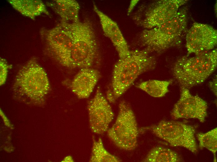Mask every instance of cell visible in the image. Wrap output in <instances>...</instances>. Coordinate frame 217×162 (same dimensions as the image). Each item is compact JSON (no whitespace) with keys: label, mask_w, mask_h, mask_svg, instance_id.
Returning <instances> with one entry per match:
<instances>
[{"label":"cell","mask_w":217,"mask_h":162,"mask_svg":"<svg viewBox=\"0 0 217 162\" xmlns=\"http://www.w3.org/2000/svg\"><path fill=\"white\" fill-rule=\"evenodd\" d=\"M152 53L146 49L130 50L127 56L119 58L115 64L112 74V89L107 93L110 103L124 93L141 74L154 69L157 60Z\"/></svg>","instance_id":"cell-1"},{"label":"cell","mask_w":217,"mask_h":162,"mask_svg":"<svg viewBox=\"0 0 217 162\" xmlns=\"http://www.w3.org/2000/svg\"><path fill=\"white\" fill-rule=\"evenodd\" d=\"M186 8L180 9L169 21L150 29L143 30L138 41L151 53H161L178 45L186 31L187 24Z\"/></svg>","instance_id":"cell-2"},{"label":"cell","mask_w":217,"mask_h":162,"mask_svg":"<svg viewBox=\"0 0 217 162\" xmlns=\"http://www.w3.org/2000/svg\"><path fill=\"white\" fill-rule=\"evenodd\" d=\"M61 22L70 31L73 38L67 68L90 67L98 55L96 35L91 22L86 20L76 22Z\"/></svg>","instance_id":"cell-3"},{"label":"cell","mask_w":217,"mask_h":162,"mask_svg":"<svg viewBox=\"0 0 217 162\" xmlns=\"http://www.w3.org/2000/svg\"><path fill=\"white\" fill-rule=\"evenodd\" d=\"M217 65L215 49L194 57H180L174 65L172 73L180 88L189 89L204 82L215 71Z\"/></svg>","instance_id":"cell-4"},{"label":"cell","mask_w":217,"mask_h":162,"mask_svg":"<svg viewBox=\"0 0 217 162\" xmlns=\"http://www.w3.org/2000/svg\"><path fill=\"white\" fill-rule=\"evenodd\" d=\"M50 88L46 71L34 57L19 70L13 85L15 91L36 100L40 99L46 94Z\"/></svg>","instance_id":"cell-5"},{"label":"cell","mask_w":217,"mask_h":162,"mask_svg":"<svg viewBox=\"0 0 217 162\" xmlns=\"http://www.w3.org/2000/svg\"><path fill=\"white\" fill-rule=\"evenodd\" d=\"M109 138L119 148L127 150L137 146L139 130L135 114L125 101L119 105V112L115 122L107 131Z\"/></svg>","instance_id":"cell-6"},{"label":"cell","mask_w":217,"mask_h":162,"mask_svg":"<svg viewBox=\"0 0 217 162\" xmlns=\"http://www.w3.org/2000/svg\"><path fill=\"white\" fill-rule=\"evenodd\" d=\"M145 130L150 131L171 146L183 147L195 154L197 152L195 130L190 125L181 122L162 120L142 129V131Z\"/></svg>","instance_id":"cell-7"},{"label":"cell","mask_w":217,"mask_h":162,"mask_svg":"<svg viewBox=\"0 0 217 162\" xmlns=\"http://www.w3.org/2000/svg\"><path fill=\"white\" fill-rule=\"evenodd\" d=\"M187 0H162L147 5L140 6L132 18L135 23L143 28L150 29L172 19L178 12L179 7Z\"/></svg>","instance_id":"cell-8"},{"label":"cell","mask_w":217,"mask_h":162,"mask_svg":"<svg viewBox=\"0 0 217 162\" xmlns=\"http://www.w3.org/2000/svg\"><path fill=\"white\" fill-rule=\"evenodd\" d=\"M40 34L46 54L67 68L73 42L70 31L60 22L51 29H41Z\"/></svg>","instance_id":"cell-9"},{"label":"cell","mask_w":217,"mask_h":162,"mask_svg":"<svg viewBox=\"0 0 217 162\" xmlns=\"http://www.w3.org/2000/svg\"><path fill=\"white\" fill-rule=\"evenodd\" d=\"M87 108L91 131L98 134L107 131L114 114L109 101L99 88L94 98L89 102Z\"/></svg>","instance_id":"cell-10"},{"label":"cell","mask_w":217,"mask_h":162,"mask_svg":"<svg viewBox=\"0 0 217 162\" xmlns=\"http://www.w3.org/2000/svg\"><path fill=\"white\" fill-rule=\"evenodd\" d=\"M217 43V31L212 26L206 24L194 23L188 31L186 47L187 56L195 55L211 51Z\"/></svg>","instance_id":"cell-11"},{"label":"cell","mask_w":217,"mask_h":162,"mask_svg":"<svg viewBox=\"0 0 217 162\" xmlns=\"http://www.w3.org/2000/svg\"><path fill=\"white\" fill-rule=\"evenodd\" d=\"M180 88V97L171 112V117L175 119H197L204 122L207 116V102L198 95H192L189 89Z\"/></svg>","instance_id":"cell-12"},{"label":"cell","mask_w":217,"mask_h":162,"mask_svg":"<svg viewBox=\"0 0 217 162\" xmlns=\"http://www.w3.org/2000/svg\"><path fill=\"white\" fill-rule=\"evenodd\" d=\"M93 10L99 17L104 35L113 43L119 58H123L128 55L130 50L117 24L99 10L94 3Z\"/></svg>","instance_id":"cell-13"},{"label":"cell","mask_w":217,"mask_h":162,"mask_svg":"<svg viewBox=\"0 0 217 162\" xmlns=\"http://www.w3.org/2000/svg\"><path fill=\"white\" fill-rule=\"evenodd\" d=\"M100 77L97 70L81 69L75 76L71 84L72 91L79 98H88L92 92Z\"/></svg>","instance_id":"cell-14"},{"label":"cell","mask_w":217,"mask_h":162,"mask_svg":"<svg viewBox=\"0 0 217 162\" xmlns=\"http://www.w3.org/2000/svg\"><path fill=\"white\" fill-rule=\"evenodd\" d=\"M48 4L60 17L61 21L68 22H76L80 21V6L76 1L56 0Z\"/></svg>","instance_id":"cell-15"},{"label":"cell","mask_w":217,"mask_h":162,"mask_svg":"<svg viewBox=\"0 0 217 162\" xmlns=\"http://www.w3.org/2000/svg\"><path fill=\"white\" fill-rule=\"evenodd\" d=\"M12 6L23 15L34 20L36 17L45 13L50 14L44 2L40 0H9Z\"/></svg>","instance_id":"cell-16"},{"label":"cell","mask_w":217,"mask_h":162,"mask_svg":"<svg viewBox=\"0 0 217 162\" xmlns=\"http://www.w3.org/2000/svg\"><path fill=\"white\" fill-rule=\"evenodd\" d=\"M172 80H150L142 82L136 87L144 91L150 96L160 98L164 96L169 90L168 87Z\"/></svg>","instance_id":"cell-17"},{"label":"cell","mask_w":217,"mask_h":162,"mask_svg":"<svg viewBox=\"0 0 217 162\" xmlns=\"http://www.w3.org/2000/svg\"><path fill=\"white\" fill-rule=\"evenodd\" d=\"M181 161L176 152L161 146H157L152 149L143 160L145 162H178Z\"/></svg>","instance_id":"cell-18"},{"label":"cell","mask_w":217,"mask_h":162,"mask_svg":"<svg viewBox=\"0 0 217 162\" xmlns=\"http://www.w3.org/2000/svg\"><path fill=\"white\" fill-rule=\"evenodd\" d=\"M93 145L89 160L91 162H118L121 160L110 153L104 148L102 139L93 138Z\"/></svg>","instance_id":"cell-19"},{"label":"cell","mask_w":217,"mask_h":162,"mask_svg":"<svg viewBox=\"0 0 217 162\" xmlns=\"http://www.w3.org/2000/svg\"><path fill=\"white\" fill-rule=\"evenodd\" d=\"M196 135L199 142L200 148H205L211 151L214 154V161H216L215 154L217 150V128L206 133H198Z\"/></svg>","instance_id":"cell-20"},{"label":"cell","mask_w":217,"mask_h":162,"mask_svg":"<svg viewBox=\"0 0 217 162\" xmlns=\"http://www.w3.org/2000/svg\"><path fill=\"white\" fill-rule=\"evenodd\" d=\"M0 84L2 85L4 84L7 77L8 69L9 66L8 65L6 60L3 58L0 59Z\"/></svg>","instance_id":"cell-21"},{"label":"cell","mask_w":217,"mask_h":162,"mask_svg":"<svg viewBox=\"0 0 217 162\" xmlns=\"http://www.w3.org/2000/svg\"><path fill=\"white\" fill-rule=\"evenodd\" d=\"M209 85L211 90L215 95L217 96V78H215L212 80L210 82Z\"/></svg>","instance_id":"cell-22"}]
</instances>
